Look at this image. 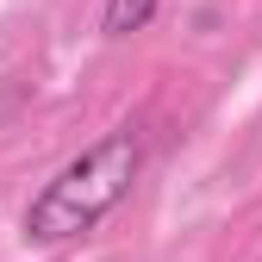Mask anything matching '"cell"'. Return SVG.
<instances>
[{"label":"cell","mask_w":262,"mask_h":262,"mask_svg":"<svg viewBox=\"0 0 262 262\" xmlns=\"http://www.w3.org/2000/svg\"><path fill=\"white\" fill-rule=\"evenodd\" d=\"M144 169V138L131 125L106 131L100 144H88L75 162H62V169L44 181V193L25 206V237L31 244H69V237H88L94 225H100Z\"/></svg>","instance_id":"cell-1"},{"label":"cell","mask_w":262,"mask_h":262,"mask_svg":"<svg viewBox=\"0 0 262 262\" xmlns=\"http://www.w3.org/2000/svg\"><path fill=\"white\" fill-rule=\"evenodd\" d=\"M162 13V0H106V38H131V31H144L150 19Z\"/></svg>","instance_id":"cell-2"}]
</instances>
